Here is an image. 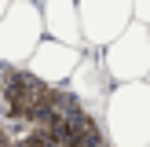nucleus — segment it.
I'll list each match as a JSON object with an SVG mask.
<instances>
[{
    "label": "nucleus",
    "instance_id": "obj_9",
    "mask_svg": "<svg viewBox=\"0 0 150 147\" xmlns=\"http://www.w3.org/2000/svg\"><path fill=\"white\" fill-rule=\"evenodd\" d=\"M132 19H139V22L150 26V0H132Z\"/></svg>",
    "mask_w": 150,
    "mask_h": 147
},
{
    "label": "nucleus",
    "instance_id": "obj_5",
    "mask_svg": "<svg viewBox=\"0 0 150 147\" xmlns=\"http://www.w3.org/2000/svg\"><path fill=\"white\" fill-rule=\"evenodd\" d=\"M77 19L84 48H103L132 22V0H77Z\"/></svg>",
    "mask_w": 150,
    "mask_h": 147
},
{
    "label": "nucleus",
    "instance_id": "obj_1",
    "mask_svg": "<svg viewBox=\"0 0 150 147\" xmlns=\"http://www.w3.org/2000/svg\"><path fill=\"white\" fill-rule=\"evenodd\" d=\"M103 129L110 147H150V85L117 81L103 99Z\"/></svg>",
    "mask_w": 150,
    "mask_h": 147
},
{
    "label": "nucleus",
    "instance_id": "obj_2",
    "mask_svg": "<svg viewBox=\"0 0 150 147\" xmlns=\"http://www.w3.org/2000/svg\"><path fill=\"white\" fill-rule=\"evenodd\" d=\"M59 96V85H44L26 66H0V118L7 125L40 121Z\"/></svg>",
    "mask_w": 150,
    "mask_h": 147
},
{
    "label": "nucleus",
    "instance_id": "obj_3",
    "mask_svg": "<svg viewBox=\"0 0 150 147\" xmlns=\"http://www.w3.org/2000/svg\"><path fill=\"white\" fill-rule=\"evenodd\" d=\"M40 37V0H11L0 15V66H26Z\"/></svg>",
    "mask_w": 150,
    "mask_h": 147
},
{
    "label": "nucleus",
    "instance_id": "obj_7",
    "mask_svg": "<svg viewBox=\"0 0 150 147\" xmlns=\"http://www.w3.org/2000/svg\"><path fill=\"white\" fill-rule=\"evenodd\" d=\"M110 77H106V70H103V59H99V51H88L84 48V55H81V63L73 66V74L66 77V92L73 96L77 103H84V107H92V110H103V99H106V92H110Z\"/></svg>",
    "mask_w": 150,
    "mask_h": 147
},
{
    "label": "nucleus",
    "instance_id": "obj_11",
    "mask_svg": "<svg viewBox=\"0 0 150 147\" xmlns=\"http://www.w3.org/2000/svg\"><path fill=\"white\" fill-rule=\"evenodd\" d=\"M143 81H146V85H150V70H146V77H143Z\"/></svg>",
    "mask_w": 150,
    "mask_h": 147
},
{
    "label": "nucleus",
    "instance_id": "obj_4",
    "mask_svg": "<svg viewBox=\"0 0 150 147\" xmlns=\"http://www.w3.org/2000/svg\"><path fill=\"white\" fill-rule=\"evenodd\" d=\"M95 51H99L103 70L114 85L117 81H143L150 70V26L132 19L110 44H103Z\"/></svg>",
    "mask_w": 150,
    "mask_h": 147
},
{
    "label": "nucleus",
    "instance_id": "obj_10",
    "mask_svg": "<svg viewBox=\"0 0 150 147\" xmlns=\"http://www.w3.org/2000/svg\"><path fill=\"white\" fill-rule=\"evenodd\" d=\"M7 4H11V0H0V15H4V11H7Z\"/></svg>",
    "mask_w": 150,
    "mask_h": 147
},
{
    "label": "nucleus",
    "instance_id": "obj_6",
    "mask_svg": "<svg viewBox=\"0 0 150 147\" xmlns=\"http://www.w3.org/2000/svg\"><path fill=\"white\" fill-rule=\"evenodd\" d=\"M81 55H84V48H77V44H62L55 37H40L33 55L26 59V70L33 77H40L44 85H66V77L81 63Z\"/></svg>",
    "mask_w": 150,
    "mask_h": 147
},
{
    "label": "nucleus",
    "instance_id": "obj_8",
    "mask_svg": "<svg viewBox=\"0 0 150 147\" xmlns=\"http://www.w3.org/2000/svg\"><path fill=\"white\" fill-rule=\"evenodd\" d=\"M40 22H44V37H55L62 44L84 48L81 19H77V0H40Z\"/></svg>",
    "mask_w": 150,
    "mask_h": 147
}]
</instances>
